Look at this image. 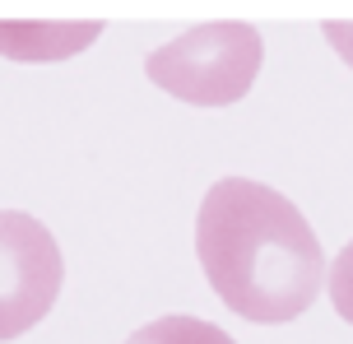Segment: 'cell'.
<instances>
[{
  "mask_svg": "<svg viewBox=\"0 0 353 344\" xmlns=\"http://www.w3.org/2000/svg\"><path fill=\"white\" fill-rule=\"evenodd\" d=\"M195 256L219 303L256 326L302 316L330 274L302 210L251 177H223L205 191L195 214Z\"/></svg>",
  "mask_w": 353,
  "mask_h": 344,
  "instance_id": "cell-1",
  "label": "cell"
},
{
  "mask_svg": "<svg viewBox=\"0 0 353 344\" xmlns=\"http://www.w3.org/2000/svg\"><path fill=\"white\" fill-rule=\"evenodd\" d=\"M261 33L242 19H214L195 23L168 47L144 56V74L191 108H228L242 103L261 74Z\"/></svg>",
  "mask_w": 353,
  "mask_h": 344,
  "instance_id": "cell-2",
  "label": "cell"
},
{
  "mask_svg": "<svg viewBox=\"0 0 353 344\" xmlns=\"http://www.w3.org/2000/svg\"><path fill=\"white\" fill-rule=\"evenodd\" d=\"M325 37H330V47L353 65V23H335V19H330V23H325Z\"/></svg>",
  "mask_w": 353,
  "mask_h": 344,
  "instance_id": "cell-7",
  "label": "cell"
},
{
  "mask_svg": "<svg viewBox=\"0 0 353 344\" xmlns=\"http://www.w3.org/2000/svg\"><path fill=\"white\" fill-rule=\"evenodd\" d=\"M65 261L52 228L23 210H0V340L33 330L61 298Z\"/></svg>",
  "mask_w": 353,
  "mask_h": 344,
  "instance_id": "cell-3",
  "label": "cell"
},
{
  "mask_svg": "<svg viewBox=\"0 0 353 344\" xmlns=\"http://www.w3.org/2000/svg\"><path fill=\"white\" fill-rule=\"evenodd\" d=\"M330 303H335V312L353 326V242L335 256V265H330Z\"/></svg>",
  "mask_w": 353,
  "mask_h": 344,
  "instance_id": "cell-6",
  "label": "cell"
},
{
  "mask_svg": "<svg viewBox=\"0 0 353 344\" xmlns=\"http://www.w3.org/2000/svg\"><path fill=\"white\" fill-rule=\"evenodd\" d=\"M125 344H237V340H232L223 326L205 321V316L176 312V316H159V321L140 326Z\"/></svg>",
  "mask_w": 353,
  "mask_h": 344,
  "instance_id": "cell-5",
  "label": "cell"
},
{
  "mask_svg": "<svg viewBox=\"0 0 353 344\" xmlns=\"http://www.w3.org/2000/svg\"><path fill=\"white\" fill-rule=\"evenodd\" d=\"M98 33H103L98 19H88V23L14 19V23H0V56H14V61H65V56L84 52Z\"/></svg>",
  "mask_w": 353,
  "mask_h": 344,
  "instance_id": "cell-4",
  "label": "cell"
}]
</instances>
